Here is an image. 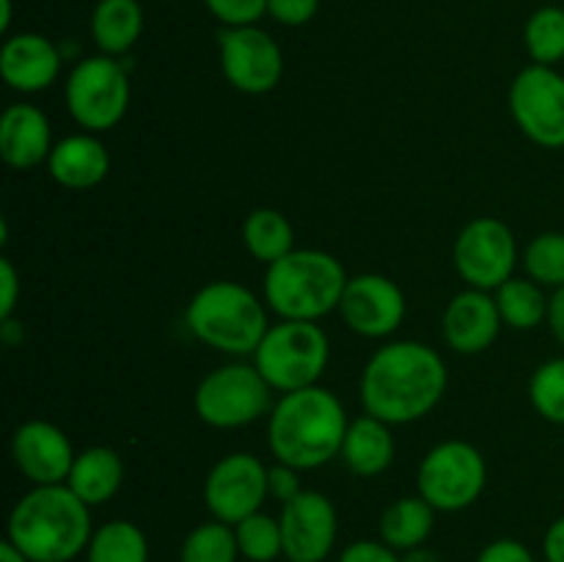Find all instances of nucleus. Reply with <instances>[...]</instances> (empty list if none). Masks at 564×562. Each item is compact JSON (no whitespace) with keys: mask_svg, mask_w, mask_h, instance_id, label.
I'll return each mask as SVG.
<instances>
[{"mask_svg":"<svg viewBox=\"0 0 564 562\" xmlns=\"http://www.w3.org/2000/svg\"><path fill=\"white\" fill-rule=\"evenodd\" d=\"M449 372L435 347L397 339L378 347L361 372V402L386 424H411L427 417L446 395Z\"/></svg>","mask_w":564,"mask_h":562,"instance_id":"nucleus-1","label":"nucleus"},{"mask_svg":"<svg viewBox=\"0 0 564 562\" xmlns=\"http://www.w3.org/2000/svg\"><path fill=\"white\" fill-rule=\"evenodd\" d=\"M350 419L339 397L325 386L286 391L268 417V444L275 463L312 472L341 452Z\"/></svg>","mask_w":564,"mask_h":562,"instance_id":"nucleus-2","label":"nucleus"},{"mask_svg":"<svg viewBox=\"0 0 564 562\" xmlns=\"http://www.w3.org/2000/svg\"><path fill=\"white\" fill-rule=\"evenodd\" d=\"M91 507L69 485H33L9 512L6 540L31 562H72L91 543Z\"/></svg>","mask_w":564,"mask_h":562,"instance_id":"nucleus-3","label":"nucleus"},{"mask_svg":"<svg viewBox=\"0 0 564 562\" xmlns=\"http://www.w3.org/2000/svg\"><path fill=\"white\" fill-rule=\"evenodd\" d=\"M347 270L334 253L319 248H295L264 270V303L281 320H317L339 312Z\"/></svg>","mask_w":564,"mask_h":562,"instance_id":"nucleus-4","label":"nucleus"},{"mask_svg":"<svg viewBox=\"0 0 564 562\" xmlns=\"http://www.w3.org/2000/svg\"><path fill=\"white\" fill-rule=\"evenodd\" d=\"M185 325L202 345L226 356H253L270 328L262 298L237 281H209L185 309Z\"/></svg>","mask_w":564,"mask_h":562,"instance_id":"nucleus-5","label":"nucleus"},{"mask_svg":"<svg viewBox=\"0 0 564 562\" xmlns=\"http://www.w3.org/2000/svg\"><path fill=\"white\" fill-rule=\"evenodd\" d=\"M251 358L270 389L286 395L317 386L330 361V342L317 323L281 320L270 325Z\"/></svg>","mask_w":564,"mask_h":562,"instance_id":"nucleus-6","label":"nucleus"},{"mask_svg":"<svg viewBox=\"0 0 564 562\" xmlns=\"http://www.w3.org/2000/svg\"><path fill=\"white\" fill-rule=\"evenodd\" d=\"M66 108L83 132H108L130 108V77L127 66L113 55H88L72 66L66 77Z\"/></svg>","mask_w":564,"mask_h":562,"instance_id":"nucleus-7","label":"nucleus"},{"mask_svg":"<svg viewBox=\"0 0 564 562\" xmlns=\"http://www.w3.org/2000/svg\"><path fill=\"white\" fill-rule=\"evenodd\" d=\"M270 386L253 364L231 361L204 375L193 395L198 419L209 428H248L270 413Z\"/></svg>","mask_w":564,"mask_h":562,"instance_id":"nucleus-8","label":"nucleus"},{"mask_svg":"<svg viewBox=\"0 0 564 562\" xmlns=\"http://www.w3.org/2000/svg\"><path fill=\"white\" fill-rule=\"evenodd\" d=\"M419 496L438 512H460L482 496L488 463L474 444L449 439L435 444L419 466Z\"/></svg>","mask_w":564,"mask_h":562,"instance_id":"nucleus-9","label":"nucleus"},{"mask_svg":"<svg viewBox=\"0 0 564 562\" xmlns=\"http://www.w3.org/2000/svg\"><path fill=\"white\" fill-rule=\"evenodd\" d=\"M452 262L468 287L496 292L516 273V235L505 220L490 218V215L468 220L452 248Z\"/></svg>","mask_w":564,"mask_h":562,"instance_id":"nucleus-10","label":"nucleus"},{"mask_svg":"<svg viewBox=\"0 0 564 562\" xmlns=\"http://www.w3.org/2000/svg\"><path fill=\"white\" fill-rule=\"evenodd\" d=\"M510 114L518 130L543 149H564V75L532 64L510 86Z\"/></svg>","mask_w":564,"mask_h":562,"instance_id":"nucleus-11","label":"nucleus"},{"mask_svg":"<svg viewBox=\"0 0 564 562\" xmlns=\"http://www.w3.org/2000/svg\"><path fill=\"white\" fill-rule=\"evenodd\" d=\"M220 72L235 91L259 97L284 77V53L268 31L257 25L224 28L218 33Z\"/></svg>","mask_w":564,"mask_h":562,"instance_id":"nucleus-12","label":"nucleus"},{"mask_svg":"<svg viewBox=\"0 0 564 562\" xmlns=\"http://www.w3.org/2000/svg\"><path fill=\"white\" fill-rule=\"evenodd\" d=\"M268 496V466L251 452H231L220 457L204 479L207 510L231 527L262 510Z\"/></svg>","mask_w":564,"mask_h":562,"instance_id":"nucleus-13","label":"nucleus"},{"mask_svg":"<svg viewBox=\"0 0 564 562\" xmlns=\"http://www.w3.org/2000/svg\"><path fill=\"white\" fill-rule=\"evenodd\" d=\"M408 303L397 281L380 273H358L347 279L339 314L347 328L367 339H386L402 325Z\"/></svg>","mask_w":564,"mask_h":562,"instance_id":"nucleus-14","label":"nucleus"},{"mask_svg":"<svg viewBox=\"0 0 564 562\" xmlns=\"http://www.w3.org/2000/svg\"><path fill=\"white\" fill-rule=\"evenodd\" d=\"M284 556L290 562H325L336 545L339 518L334 501L319 490H303L281 505Z\"/></svg>","mask_w":564,"mask_h":562,"instance_id":"nucleus-15","label":"nucleus"},{"mask_svg":"<svg viewBox=\"0 0 564 562\" xmlns=\"http://www.w3.org/2000/svg\"><path fill=\"white\" fill-rule=\"evenodd\" d=\"M75 457L64 430L44 419L22 422L11 435V461L33 485H64Z\"/></svg>","mask_w":564,"mask_h":562,"instance_id":"nucleus-16","label":"nucleus"},{"mask_svg":"<svg viewBox=\"0 0 564 562\" xmlns=\"http://www.w3.org/2000/svg\"><path fill=\"white\" fill-rule=\"evenodd\" d=\"M505 325L499 312L496 295L485 290H468L457 292L444 309L441 317V328H444L446 345L463 356H477L485 353L496 339Z\"/></svg>","mask_w":564,"mask_h":562,"instance_id":"nucleus-17","label":"nucleus"},{"mask_svg":"<svg viewBox=\"0 0 564 562\" xmlns=\"http://www.w3.org/2000/svg\"><path fill=\"white\" fill-rule=\"evenodd\" d=\"M64 53L42 33H14L0 50V75L20 94H39L61 75Z\"/></svg>","mask_w":564,"mask_h":562,"instance_id":"nucleus-18","label":"nucleus"},{"mask_svg":"<svg viewBox=\"0 0 564 562\" xmlns=\"http://www.w3.org/2000/svg\"><path fill=\"white\" fill-rule=\"evenodd\" d=\"M53 147V127H50L47 114L42 108L17 102L3 110V119H0V158L9 169H36V165L47 163Z\"/></svg>","mask_w":564,"mask_h":562,"instance_id":"nucleus-19","label":"nucleus"},{"mask_svg":"<svg viewBox=\"0 0 564 562\" xmlns=\"http://www.w3.org/2000/svg\"><path fill=\"white\" fill-rule=\"evenodd\" d=\"M47 171L66 191H91L108 176L110 152L94 132H75L55 143Z\"/></svg>","mask_w":564,"mask_h":562,"instance_id":"nucleus-20","label":"nucleus"},{"mask_svg":"<svg viewBox=\"0 0 564 562\" xmlns=\"http://www.w3.org/2000/svg\"><path fill=\"white\" fill-rule=\"evenodd\" d=\"M394 455L397 441L391 435V424L378 417H369V413L352 419L339 452L347 472H352L356 477H378L394 463Z\"/></svg>","mask_w":564,"mask_h":562,"instance_id":"nucleus-21","label":"nucleus"},{"mask_svg":"<svg viewBox=\"0 0 564 562\" xmlns=\"http://www.w3.org/2000/svg\"><path fill=\"white\" fill-rule=\"evenodd\" d=\"M121 483H124V463L119 452L110 446H88L77 452L69 477H66L72 494L88 507H99L113 499Z\"/></svg>","mask_w":564,"mask_h":562,"instance_id":"nucleus-22","label":"nucleus"},{"mask_svg":"<svg viewBox=\"0 0 564 562\" xmlns=\"http://www.w3.org/2000/svg\"><path fill=\"white\" fill-rule=\"evenodd\" d=\"M143 33V11L138 0H99L91 11V39L105 55L130 53Z\"/></svg>","mask_w":564,"mask_h":562,"instance_id":"nucleus-23","label":"nucleus"},{"mask_svg":"<svg viewBox=\"0 0 564 562\" xmlns=\"http://www.w3.org/2000/svg\"><path fill=\"white\" fill-rule=\"evenodd\" d=\"M435 507L422 496H402L391 501L380 516V540L394 551L416 549L427 543L435 527Z\"/></svg>","mask_w":564,"mask_h":562,"instance_id":"nucleus-24","label":"nucleus"},{"mask_svg":"<svg viewBox=\"0 0 564 562\" xmlns=\"http://www.w3.org/2000/svg\"><path fill=\"white\" fill-rule=\"evenodd\" d=\"M242 242H246L248 253L268 268L295 251V229L279 209L257 207L242 220Z\"/></svg>","mask_w":564,"mask_h":562,"instance_id":"nucleus-25","label":"nucleus"},{"mask_svg":"<svg viewBox=\"0 0 564 562\" xmlns=\"http://www.w3.org/2000/svg\"><path fill=\"white\" fill-rule=\"evenodd\" d=\"M549 301L545 295V287H540L538 281L518 279L512 275L510 281L496 290V303H499V312L505 325L516 331H532L538 325H543L549 320Z\"/></svg>","mask_w":564,"mask_h":562,"instance_id":"nucleus-26","label":"nucleus"},{"mask_svg":"<svg viewBox=\"0 0 564 562\" xmlns=\"http://www.w3.org/2000/svg\"><path fill=\"white\" fill-rule=\"evenodd\" d=\"M88 562H149V540L138 523L116 518L94 529L86 549Z\"/></svg>","mask_w":564,"mask_h":562,"instance_id":"nucleus-27","label":"nucleus"},{"mask_svg":"<svg viewBox=\"0 0 564 562\" xmlns=\"http://www.w3.org/2000/svg\"><path fill=\"white\" fill-rule=\"evenodd\" d=\"M240 560V545L231 523L213 521L198 523L185 534L180 549V562H237Z\"/></svg>","mask_w":564,"mask_h":562,"instance_id":"nucleus-28","label":"nucleus"},{"mask_svg":"<svg viewBox=\"0 0 564 562\" xmlns=\"http://www.w3.org/2000/svg\"><path fill=\"white\" fill-rule=\"evenodd\" d=\"M523 44L534 64L556 66L564 61V9L543 6L534 11L523 28Z\"/></svg>","mask_w":564,"mask_h":562,"instance_id":"nucleus-29","label":"nucleus"},{"mask_svg":"<svg viewBox=\"0 0 564 562\" xmlns=\"http://www.w3.org/2000/svg\"><path fill=\"white\" fill-rule=\"evenodd\" d=\"M240 556L248 562H275L284 556V534L279 518L268 512H253L235 527Z\"/></svg>","mask_w":564,"mask_h":562,"instance_id":"nucleus-30","label":"nucleus"},{"mask_svg":"<svg viewBox=\"0 0 564 562\" xmlns=\"http://www.w3.org/2000/svg\"><path fill=\"white\" fill-rule=\"evenodd\" d=\"M523 270L540 287H564V231H543L523 248Z\"/></svg>","mask_w":564,"mask_h":562,"instance_id":"nucleus-31","label":"nucleus"},{"mask_svg":"<svg viewBox=\"0 0 564 562\" xmlns=\"http://www.w3.org/2000/svg\"><path fill=\"white\" fill-rule=\"evenodd\" d=\"M532 408L551 424H564V356L540 364L529 378Z\"/></svg>","mask_w":564,"mask_h":562,"instance_id":"nucleus-32","label":"nucleus"},{"mask_svg":"<svg viewBox=\"0 0 564 562\" xmlns=\"http://www.w3.org/2000/svg\"><path fill=\"white\" fill-rule=\"evenodd\" d=\"M204 3L224 28L257 25L268 14V0H204Z\"/></svg>","mask_w":564,"mask_h":562,"instance_id":"nucleus-33","label":"nucleus"},{"mask_svg":"<svg viewBox=\"0 0 564 562\" xmlns=\"http://www.w3.org/2000/svg\"><path fill=\"white\" fill-rule=\"evenodd\" d=\"M319 0H268V14L286 28H301L314 20Z\"/></svg>","mask_w":564,"mask_h":562,"instance_id":"nucleus-34","label":"nucleus"},{"mask_svg":"<svg viewBox=\"0 0 564 562\" xmlns=\"http://www.w3.org/2000/svg\"><path fill=\"white\" fill-rule=\"evenodd\" d=\"M303 490L306 488L301 485V472H297V468L286 466V463H275V466L268 468L270 499L286 505V501H292L297 494H303Z\"/></svg>","mask_w":564,"mask_h":562,"instance_id":"nucleus-35","label":"nucleus"},{"mask_svg":"<svg viewBox=\"0 0 564 562\" xmlns=\"http://www.w3.org/2000/svg\"><path fill=\"white\" fill-rule=\"evenodd\" d=\"M336 562H400V551L386 545L383 540H356L341 551Z\"/></svg>","mask_w":564,"mask_h":562,"instance_id":"nucleus-36","label":"nucleus"},{"mask_svg":"<svg viewBox=\"0 0 564 562\" xmlns=\"http://www.w3.org/2000/svg\"><path fill=\"white\" fill-rule=\"evenodd\" d=\"M477 562H538L527 543L516 538H499L479 551Z\"/></svg>","mask_w":564,"mask_h":562,"instance_id":"nucleus-37","label":"nucleus"},{"mask_svg":"<svg viewBox=\"0 0 564 562\" xmlns=\"http://www.w3.org/2000/svg\"><path fill=\"white\" fill-rule=\"evenodd\" d=\"M17 301H20V275L9 257L0 259V320L14 317Z\"/></svg>","mask_w":564,"mask_h":562,"instance_id":"nucleus-38","label":"nucleus"},{"mask_svg":"<svg viewBox=\"0 0 564 562\" xmlns=\"http://www.w3.org/2000/svg\"><path fill=\"white\" fill-rule=\"evenodd\" d=\"M543 556L545 562H564V516L545 529Z\"/></svg>","mask_w":564,"mask_h":562,"instance_id":"nucleus-39","label":"nucleus"},{"mask_svg":"<svg viewBox=\"0 0 564 562\" xmlns=\"http://www.w3.org/2000/svg\"><path fill=\"white\" fill-rule=\"evenodd\" d=\"M545 323H549V328H551V334H554V339L564 347V287H560V290L551 292L549 320H545Z\"/></svg>","mask_w":564,"mask_h":562,"instance_id":"nucleus-40","label":"nucleus"},{"mask_svg":"<svg viewBox=\"0 0 564 562\" xmlns=\"http://www.w3.org/2000/svg\"><path fill=\"white\" fill-rule=\"evenodd\" d=\"M400 562H441V556L433 549H427V545H416V549L402 551Z\"/></svg>","mask_w":564,"mask_h":562,"instance_id":"nucleus-41","label":"nucleus"},{"mask_svg":"<svg viewBox=\"0 0 564 562\" xmlns=\"http://www.w3.org/2000/svg\"><path fill=\"white\" fill-rule=\"evenodd\" d=\"M0 562H31V560H28L22 551H17L9 540H3V543H0Z\"/></svg>","mask_w":564,"mask_h":562,"instance_id":"nucleus-42","label":"nucleus"},{"mask_svg":"<svg viewBox=\"0 0 564 562\" xmlns=\"http://www.w3.org/2000/svg\"><path fill=\"white\" fill-rule=\"evenodd\" d=\"M11 28V0H0V31L9 33Z\"/></svg>","mask_w":564,"mask_h":562,"instance_id":"nucleus-43","label":"nucleus"}]
</instances>
